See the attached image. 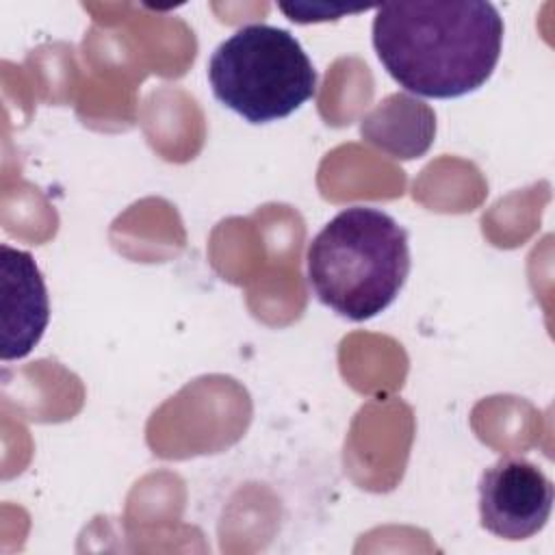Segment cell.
I'll return each mask as SVG.
<instances>
[{"label":"cell","mask_w":555,"mask_h":555,"mask_svg":"<svg viewBox=\"0 0 555 555\" xmlns=\"http://www.w3.org/2000/svg\"><path fill=\"white\" fill-rule=\"evenodd\" d=\"M503 17L486 0H416L382 4L373 48L408 93L449 100L492 76L503 46Z\"/></svg>","instance_id":"obj_1"},{"label":"cell","mask_w":555,"mask_h":555,"mask_svg":"<svg viewBox=\"0 0 555 555\" xmlns=\"http://www.w3.org/2000/svg\"><path fill=\"white\" fill-rule=\"evenodd\" d=\"M317 299L349 321L384 312L410 273L408 232L371 206L340 210L312 238L306 254Z\"/></svg>","instance_id":"obj_2"},{"label":"cell","mask_w":555,"mask_h":555,"mask_svg":"<svg viewBox=\"0 0 555 555\" xmlns=\"http://www.w3.org/2000/svg\"><path fill=\"white\" fill-rule=\"evenodd\" d=\"M215 98L249 124L284 119L317 91V72L284 28L249 24L217 46L208 61Z\"/></svg>","instance_id":"obj_3"},{"label":"cell","mask_w":555,"mask_h":555,"mask_svg":"<svg viewBox=\"0 0 555 555\" xmlns=\"http://www.w3.org/2000/svg\"><path fill=\"white\" fill-rule=\"evenodd\" d=\"M553 496V481L538 464L505 455L481 473V527L503 540H527L546 525Z\"/></svg>","instance_id":"obj_4"},{"label":"cell","mask_w":555,"mask_h":555,"mask_svg":"<svg viewBox=\"0 0 555 555\" xmlns=\"http://www.w3.org/2000/svg\"><path fill=\"white\" fill-rule=\"evenodd\" d=\"M0 293H2V347L4 362L26 358L41 340L50 304L46 282L35 258L11 245H0Z\"/></svg>","instance_id":"obj_5"},{"label":"cell","mask_w":555,"mask_h":555,"mask_svg":"<svg viewBox=\"0 0 555 555\" xmlns=\"http://www.w3.org/2000/svg\"><path fill=\"white\" fill-rule=\"evenodd\" d=\"M434 111L408 93L386 98L362 121L364 139L397 158L425 154L434 141Z\"/></svg>","instance_id":"obj_6"}]
</instances>
